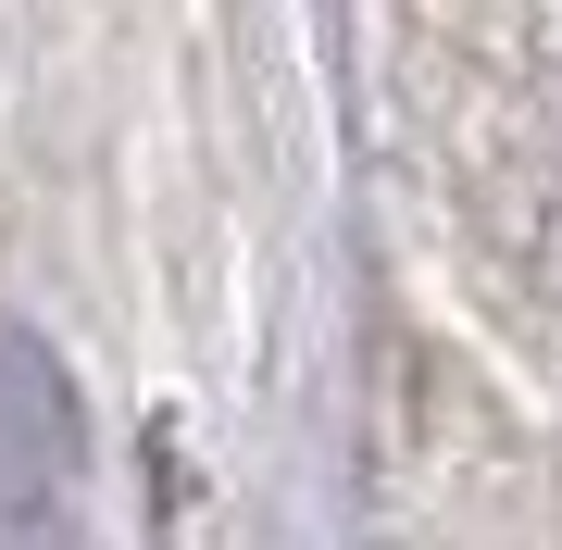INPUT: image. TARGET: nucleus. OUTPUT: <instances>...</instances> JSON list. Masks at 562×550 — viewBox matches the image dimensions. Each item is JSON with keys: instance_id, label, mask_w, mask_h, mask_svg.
Returning <instances> with one entry per match:
<instances>
[{"instance_id": "1", "label": "nucleus", "mask_w": 562, "mask_h": 550, "mask_svg": "<svg viewBox=\"0 0 562 550\" xmlns=\"http://www.w3.org/2000/svg\"><path fill=\"white\" fill-rule=\"evenodd\" d=\"M50 475H63V388L25 338H0V513H38Z\"/></svg>"}]
</instances>
